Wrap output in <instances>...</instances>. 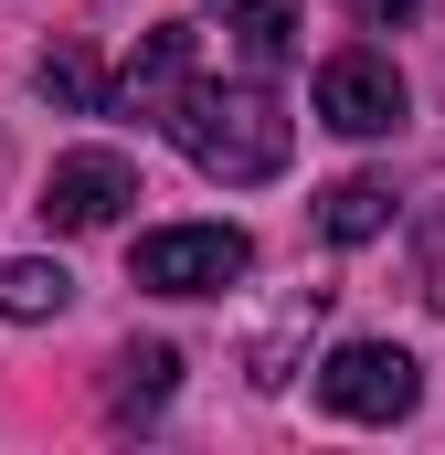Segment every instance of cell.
<instances>
[{
	"label": "cell",
	"instance_id": "1",
	"mask_svg": "<svg viewBox=\"0 0 445 455\" xmlns=\"http://www.w3.org/2000/svg\"><path fill=\"white\" fill-rule=\"evenodd\" d=\"M170 138H181V159L202 170V180H233V191H255V180H276L287 170V107H276V85H255V75H233V85H181V107L159 116Z\"/></svg>",
	"mask_w": 445,
	"mask_h": 455
},
{
	"label": "cell",
	"instance_id": "2",
	"mask_svg": "<svg viewBox=\"0 0 445 455\" xmlns=\"http://www.w3.org/2000/svg\"><path fill=\"white\" fill-rule=\"evenodd\" d=\"M244 265H255V243L233 223H159V233H138V254H127V275L149 297H222Z\"/></svg>",
	"mask_w": 445,
	"mask_h": 455
},
{
	"label": "cell",
	"instance_id": "3",
	"mask_svg": "<svg viewBox=\"0 0 445 455\" xmlns=\"http://www.w3.org/2000/svg\"><path fill=\"white\" fill-rule=\"evenodd\" d=\"M319 403L350 413V424H403L425 403V371H414V349H392V339H339L319 360Z\"/></svg>",
	"mask_w": 445,
	"mask_h": 455
},
{
	"label": "cell",
	"instance_id": "4",
	"mask_svg": "<svg viewBox=\"0 0 445 455\" xmlns=\"http://www.w3.org/2000/svg\"><path fill=\"white\" fill-rule=\"evenodd\" d=\"M403 75H392V53H371V43H350V53H329L319 64V116H329L339 138H392L403 127Z\"/></svg>",
	"mask_w": 445,
	"mask_h": 455
},
{
	"label": "cell",
	"instance_id": "5",
	"mask_svg": "<svg viewBox=\"0 0 445 455\" xmlns=\"http://www.w3.org/2000/svg\"><path fill=\"white\" fill-rule=\"evenodd\" d=\"M127 202H138V170H127L117 148H75V159H53V180H43L32 212H43L53 233H107Z\"/></svg>",
	"mask_w": 445,
	"mask_h": 455
},
{
	"label": "cell",
	"instance_id": "6",
	"mask_svg": "<svg viewBox=\"0 0 445 455\" xmlns=\"http://www.w3.org/2000/svg\"><path fill=\"white\" fill-rule=\"evenodd\" d=\"M181 85H191V21H159V32H138L127 75L107 85V107H117V116H170V107H181Z\"/></svg>",
	"mask_w": 445,
	"mask_h": 455
},
{
	"label": "cell",
	"instance_id": "7",
	"mask_svg": "<svg viewBox=\"0 0 445 455\" xmlns=\"http://www.w3.org/2000/svg\"><path fill=\"white\" fill-rule=\"evenodd\" d=\"M170 381H181V360L159 339H138V349H117V381H107V413L117 424H149L159 403H170Z\"/></svg>",
	"mask_w": 445,
	"mask_h": 455
},
{
	"label": "cell",
	"instance_id": "8",
	"mask_svg": "<svg viewBox=\"0 0 445 455\" xmlns=\"http://www.w3.org/2000/svg\"><path fill=\"white\" fill-rule=\"evenodd\" d=\"M202 11H213L255 64H287L297 53V0H202Z\"/></svg>",
	"mask_w": 445,
	"mask_h": 455
},
{
	"label": "cell",
	"instance_id": "9",
	"mask_svg": "<svg viewBox=\"0 0 445 455\" xmlns=\"http://www.w3.org/2000/svg\"><path fill=\"white\" fill-rule=\"evenodd\" d=\"M382 223H392V180L360 170V180H329V191H319V233H329V243H371Z\"/></svg>",
	"mask_w": 445,
	"mask_h": 455
},
{
	"label": "cell",
	"instance_id": "10",
	"mask_svg": "<svg viewBox=\"0 0 445 455\" xmlns=\"http://www.w3.org/2000/svg\"><path fill=\"white\" fill-rule=\"evenodd\" d=\"M64 307H75V275L64 265H43V254H11L0 265V318L32 329V318H64Z\"/></svg>",
	"mask_w": 445,
	"mask_h": 455
},
{
	"label": "cell",
	"instance_id": "11",
	"mask_svg": "<svg viewBox=\"0 0 445 455\" xmlns=\"http://www.w3.org/2000/svg\"><path fill=\"white\" fill-rule=\"evenodd\" d=\"M32 85H43L64 116H96V107H107V75H96V53H85V43H53V53L32 64Z\"/></svg>",
	"mask_w": 445,
	"mask_h": 455
},
{
	"label": "cell",
	"instance_id": "12",
	"mask_svg": "<svg viewBox=\"0 0 445 455\" xmlns=\"http://www.w3.org/2000/svg\"><path fill=\"white\" fill-rule=\"evenodd\" d=\"M414 286H425V307L445 318V202H425V223H414Z\"/></svg>",
	"mask_w": 445,
	"mask_h": 455
},
{
	"label": "cell",
	"instance_id": "13",
	"mask_svg": "<svg viewBox=\"0 0 445 455\" xmlns=\"http://www.w3.org/2000/svg\"><path fill=\"white\" fill-rule=\"evenodd\" d=\"M350 21H371V32H392V21H414V0H339Z\"/></svg>",
	"mask_w": 445,
	"mask_h": 455
}]
</instances>
